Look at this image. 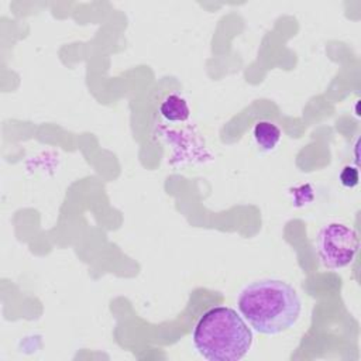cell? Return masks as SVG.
<instances>
[{"instance_id": "4", "label": "cell", "mask_w": 361, "mask_h": 361, "mask_svg": "<svg viewBox=\"0 0 361 361\" xmlns=\"http://www.w3.org/2000/svg\"><path fill=\"white\" fill-rule=\"evenodd\" d=\"M252 135L255 142L264 151H272L281 141V128L271 121H258L254 126Z\"/></svg>"}, {"instance_id": "2", "label": "cell", "mask_w": 361, "mask_h": 361, "mask_svg": "<svg viewBox=\"0 0 361 361\" xmlns=\"http://www.w3.org/2000/svg\"><path fill=\"white\" fill-rule=\"evenodd\" d=\"M193 345L209 361H238L252 345V333L243 317L228 306H217L199 319Z\"/></svg>"}, {"instance_id": "6", "label": "cell", "mask_w": 361, "mask_h": 361, "mask_svg": "<svg viewBox=\"0 0 361 361\" xmlns=\"http://www.w3.org/2000/svg\"><path fill=\"white\" fill-rule=\"evenodd\" d=\"M340 182L345 188H354L358 183V169L354 166H344L340 172Z\"/></svg>"}, {"instance_id": "5", "label": "cell", "mask_w": 361, "mask_h": 361, "mask_svg": "<svg viewBox=\"0 0 361 361\" xmlns=\"http://www.w3.org/2000/svg\"><path fill=\"white\" fill-rule=\"evenodd\" d=\"M159 111L168 121H186L190 116L188 102L179 94H169L159 106Z\"/></svg>"}, {"instance_id": "1", "label": "cell", "mask_w": 361, "mask_h": 361, "mask_svg": "<svg viewBox=\"0 0 361 361\" xmlns=\"http://www.w3.org/2000/svg\"><path fill=\"white\" fill-rule=\"evenodd\" d=\"M237 306L248 324L267 336L289 330L302 310L296 290L279 279H262L247 285L238 296Z\"/></svg>"}, {"instance_id": "3", "label": "cell", "mask_w": 361, "mask_h": 361, "mask_svg": "<svg viewBox=\"0 0 361 361\" xmlns=\"http://www.w3.org/2000/svg\"><path fill=\"white\" fill-rule=\"evenodd\" d=\"M360 241L355 230L343 223H330L319 231L317 252L326 268L347 267L353 262Z\"/></svg>"}]
</instances>
